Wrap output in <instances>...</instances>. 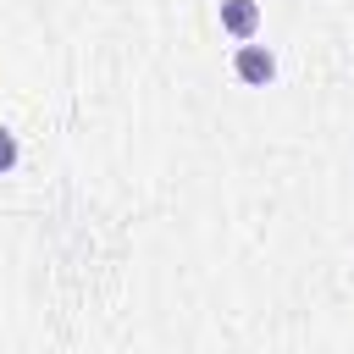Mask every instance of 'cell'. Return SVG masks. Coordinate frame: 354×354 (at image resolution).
<instances>
[{"label":"cell","mask_w":354,"mask_h":354,"mask_svg":"<svg viewBox=\"0 0 354 354\" xmlns=\"http://www.w3.org/2000/svg\"><path fill=\"white\" fill-rule=\"evenodd\" d=\"M232 77L243 83V88H271L277 83V50L271 44H238L232 50Z\"/></svg>","instance_id":"1"},{"label":"cell","mask_w":354,"mask_h":354,"mask_svg":"<svg viewBox=\"0 0 354 354\" xmlns=\"http://www.w3.org/2000/svg\"><path fill=\"white\" fill-rule=\"evenodd\" d=\"M216 17H221V33H227V39H238V44L260 39V28H266L260 0H221V6H216Z\"/></svg>","instance_id":"2"},{"label":"cell","mask_w":354,"mask_h":354,"mask_svg":"<svg viewBox=\"0 0 354 354\" xmlns=\"http://www.w3.org/2000/svg\"><path fill=\"white\" fill-rule=\"evenodd\" d=\"M17 166H22V144H17V133L0 122V177H11Z\"/></svg>","instance_id":"3"}]
</instances>
